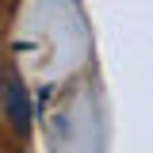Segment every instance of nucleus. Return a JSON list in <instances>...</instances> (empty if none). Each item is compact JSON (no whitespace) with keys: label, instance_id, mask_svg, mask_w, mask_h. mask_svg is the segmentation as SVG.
I'll return each mask as SVG.
<instances>
[{"label":"nucleus","instance_id":"f257e3e1","mask_svg":"<svg viewBox=\"0 0 153 153\" xmlns=\"http://www.w3.org/2000/svg\"><path fill=\"white\" fill-rule=\"evenodd\" d=\"M8 119H12V126L16 130H27V100H23V88H19L16 80L8 84Z\"/></svg>","mask_w":153,"mask_h":153}]
</instances>
